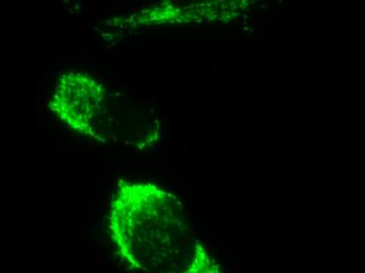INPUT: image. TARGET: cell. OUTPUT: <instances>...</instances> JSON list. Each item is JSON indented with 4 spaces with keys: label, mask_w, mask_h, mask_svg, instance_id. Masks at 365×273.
<instances>
[{
    "label": "cell",
    "mask_w": 365,
    "mask_h": 273,
    "mask_svg": "<svg viewBox=\"0 0 365 273\" xmlns=\"http://www.w3.org/2000/svg\"><path fill=\"white\" fill-rule=\"evenodd\" d=\"M101 91L95 81L80 74H70L59 82L51 108L68 128L97 138L95 128L101 112Z\"/></svg>",
    "instance_id": "2"
},
{
    "label": "cell",
    "mask_w": 365,
    "mask_h": 273,
    "mask_svg": "<svg viewBox=\"0 0 365 273\" xmlns=\"http://www.w3.org/2000/svg\"><path fill=\"white\" fill-rule=\"evenodd\" d=\"M170 195L149 183L121 182L111 201L108 230L118 254L138 272L160 269L169 252Z\"/></svg>",
    "instance_id": "1"
}]
</instances>
